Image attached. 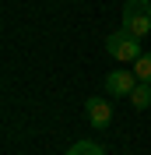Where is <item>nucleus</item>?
<instances>
[{
	"mask_svg": "<svg viewBox=\"0 0 151 155\" xmlns=\"http://www.w3.org/2000/svg\"><path fill=\"white\" fill-rule=\"evenodd\" d=\"M105 53H109L113 60H120V64H130V60L141 57V39L130 35L127 28L109 32V35H105Z\"/></svg>",
	"mask_w": 151,
	"mask_h": 155,
	"instance_id": "1",
	"label": "nucleus"
},
{
	"mask_svg": "<svg viewBox=\"0 0 151 155\" xmlns=\"http://www.w3.org/2000/svg\"><path fill=\"white\" fill-rule=\"evenodd\" d=\"M130 102H133V109H148L151 106V81H137V88L130 92Z\"/></svg>",
	"mask_w": 151,
	"mask_h": 155,
	"instance_id": "5",
	"label": "nucleus"
},
{
	"mask_svg": "<svg viewBox=\"0 0 151 155\" xmlns=\"http://www.w3.org/2000/svg\"><path fill=\"white\" fill-rule=\"evenodd\" d=\"M133 88H137V74H133V71L116 67V71H109V74H105V92H109V95H116V99H130Z\"/></svg>",
	"mask_w": 151,
	"mask_h": 155,
	"instance_id": "3",
	"label": "nucleus"
},
{
	"mask_svg": "<svg viewBox=\"0 0 151 155\" xmlns=\"http://www.w3.org/2000/svg\"><path fill=\"white\" fill-rule=\"evenodd\" d=\"M85 109H88V124H92L95 130H105V127L113 124V106H109L102 95H92L85 102Z\"/></svg>",
	"mask_w": 151,
	"mask_h": 155,
	"instance_id": "4",
	"label": "nucleus"
},
{
	"mask_svg": "<svg viewBox=\"0 0 151 155\" xmlns=\"http://www.w3.org/2000/svg\"><path fill=\"white\" fill-rule=\"evenodd\" d=\"M67 155H105V152L95 145V141H77V145H70V152H67Z\"/></svg>",
	"mask_w": 151,
	"mask_h": 155,
	"instance_id": "7",
	"label": "nucleus"
},
{
	"mask_svg": "<svg viewBox=\"0 0 151 155\" xmlns=\"http://www.w3.org/2000/svg\"><path fill=\"white\" fill-rule=\"evenodd\" d=\"M123 28L130 35L144 39L151 32V0H127L123 7Z\"/></svg>",
	"mask_w": 151,
	"mask_h": 155,
	"instance_id": "2",
	"label": "nucleus"
},
{
	"mask_svg": "<svg viewBox=\"0 0 151 155\" xmlns=\"http://www.w3.org/2000/svg\"><path fill=\"white\" fill-rule=\"evenodd\" d=\"M133 74H137V81H151V53H141L133 60Z\"/></svg>",
	"mask_w": 151,
	"mask_h": 155,
	"instance_id": "6",
	"label": "nucleus"
}]
</instances>
